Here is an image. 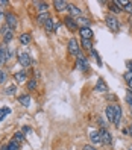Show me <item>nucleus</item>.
Segmentation results:
<instances>
[{"label": "nucleus", "instance_id": "1", "mask_svg": "<svg viewBox=\"0 0 132 150\" xmlns=\"http://www.w3.org/2000/svg\"><path fill=\"white\" fill-rule=\"evenodd\" d=\"M105 23H106L108 29L114 33H117L120 30V20L117 18V15L114 14H108L106 17H105Z\"/></svg>", "mask_w": 132, "mask_h": 150}, {"label": "nucleus", "instance_id": "2", "mask_svg": "<svg viewBox=\"0 0 132 150\" xmlns=\"http://www.w3.org/2000/svg\"><path fill=\"white\" fill-rule=\"evenodd\" d=\"M68 52H70V55H73V56H76V58L82 56V52H81V47H79L77 40L72 38V40L68 41Z\"/></svg>", "mask_w": 132, "mask_h": 150}, {"label": "nucleus", "instance_id": "3", "mask_svg": "<svg viewBox=\"0 0 132 150\" xmlns=\"http://www.w3.org/2000/svg\"><path fill=\"white\" fill-rule=\"evenodd\" d=\"M17 59H18V62H20V65L23 68H28L32 64V59H31L29 53H26V52H20V53L17 55Z\"/></svg>", "mask_w": 132, "mask_h": 150}, {"label": "nucleus", "instance_id": "4", "mask_svg": "<svg viewBox=\"0 0 132 150\" xmlns=\"http://www.w3.org/2000/svg\"><path fill=\"white\" fill-rule=\"evenodd\" d=\"M64 24H65V28H67L68 30H72V32L79 30V24H77L76 18H73V17H70V15L64 17Z\"/></svg>", "mask_w": 132, "mask_h": 150}, {"label": "nucleus", "instance_id": "5", "mask_svg": "<svg viewBox=\"0 0 132 150\" xmlns=\"http://www.w3.org/2000/svg\"><path fill=\"white\" fill-rule=\"evenodd\" d=\"M99 134H100V139H102V144H106V146L112 144V135L109 134V130H108L106 127H100Z\"/></svg>", "mask_w": 132, "mask_h": 150}, {"label": "nucleus", "instance_id": "6", "mask_svg": "<svg viewBox=\"0 0 132 150\" xmlns=\"http://www.w3.org/2000/svg\"><path fill=\"white\" fill-rule=\"evenodd\" d=\"M76 67L79 71H88L90 70V62H88V59L85 56H79L76 59Z\"/></svg>", "mask_w": 132, "mask_h": 150}, {"label": "nucleus", "instance_id": "7", "mask_svg": "<svg viewBox=\"0 0 132 150\" xmlns=\"http://www.w3.org/2000/svg\"><path fill=\"white\" fill-rule=\"evenodd\" d=\"M67 12H68L70 17H73V18H79V17H82V11L79 9L76 5H73V3H68V6H67Z\"/></svg>", "mask_w": 132, "mask_h": 150}, {"label": "nucleus", "instance_id": "8", "mask_svg": "<svg viewBox=\"0 0 132 150\" xmlns=\"http://www.w3.org/2000/svg\"><path fill=\"white\" fill-rule=\"evenodd\" d=\"M114 109H116V115H114V123L112 125L116 127H120V121H121V115H123V111L120 108V105L114 103Z\"/></svg>", "mask_w": 132, "mask_h": 150}, {"label": "nucleus", "instance_id": "9", "mask_svg": "<svg viewBox=\"0 0 132 150\" xmlns=\"http://www.w3.org/2000/svg\"><path fill=\"white\" fill-rule=\"evenodd\" d=\"M114 115H116V109H114V105H108L105 108V117L109 123H114Z\"/></svg>", "mask_w": 132, "mask_h": 150}, {"label": "nucleus", "instance_id": "10", "mask_svg": "<svg viewBox=\"0 0 132 150\" xmlns=\"http://www.w3.org/2000/svg\"><path fill=\"white\" fill-rule=\"evenodd\" d=\"M96 91H99V93H109V88H108L106 82H105L103 79H97V82H96Z\"/></svg>", "mask_w": 132, "mask_h": 150}, {"label": "nucleus", "instance_id": "11", "mask_svg": "<svg viewBox=\"0 0 132 150\" xmlns=\"http://www.w3.org/2000/svg\"><path fill=\"white\" fill-rule=\"evenodd\" d=\"M79 35H81L82 40H91L93 30H91V28H79Z\"/></svg>", "mask_w": 132, "mask_h": 150}, {"label": "nucleus", "instance_id": "12", "mask_svg": "<svg viewBox=\"0 0 132 150\" xmlns=\"http://www.w3.org/2000/svg\"><path fill=\"white\" fill-rule=\"evenodd\" d=\"M53 6H55V9H56L58 12H64V11H67L68 3L65 2V0H55V2H53Z\"/></svg>", "mask_w": 132, "mask_h": 150}, {"label": "nucleus", "instance_id": "13", "mask_svg": "<svg viewBox=\"0 0 132 150\" xmlns=\"http://www.w3.org/2000/svg\"><path fill=\"white\" fill-rule=\"evenodd\" d=\"M90 141H91V144H93V146H99V144H102V139H100L99 130H93V132H91V134H90Z\"/></svg>", "mask_w": 132, "mask_h": 150}, {"label": "nucleus", "instance_id": "14", "mask_svg": "<svg viewBox=\"0 0 132 150\" xmlns=\"http://www.w3.org/2000/svg\"><path fill=\"white\" fill-rule=\"evenodd\" d=\"M5 18H6V24L11 28V30L17 28V17H15L14 14H6Z\"/></svg>", "mask_w": 132, "mask_h": 150}, {"label": "nucleus", "instance_id": "15", "mask_svg": "<svg viewBox=\"0 0 132 150\" xmlns=\"http://www.w3.org/2000/svg\"><path fill=\"white\" fill-rule=\"evenodd\" d=\"M6 53H8V46L6 44H2L0 46V67L6 62Z\"/></svg>", "mask_w": 132, "mask_h": 150}, {"label": "nucleus", "instance_id": "16", "mask_svg": "<svg viewBox=\"0 0 132 150\" xmlns=\"http://www.w3.org/2000/svg\"><path fill=\"white\" fill-rule=\"evenodd\" d=\"M14 79H15L17 83H23V82L28 81V74H26V71H17L14 74Z\"/></svg>", "mask_w": 132, "mask_h": 150}, {"label": "nucleus", "instance_id": "17", "mask_svg": "<svg viewBox=\"0 0 132 150\" xmlns=\"http://www.w3.org/2000/svg\"><path fill=\"white\" fill-rule=\"evenodd\" d=\"M2 150H20V144L17 143V141H14V139H11L8 144H5V146H2Z\"/></svg>", "mask_w": 132, "mask_h": 150}, {"label": "nucleus", "instance_id": "18", "mask_svg": "<svg viewBox=\"0 0 132 150\" xmlns=\"http://www.w3.org/2000/svg\"><path fill=\"white\" fill-rule=\"evenodd\" d=\"M35 6H37V9H38L40 14L49 12V3H46V2H35Z\"/></svg>", "mask_w": 132, "mask_h": 150}, {"label": "nucleus", "instance_id": "19", "mask_svg": "<svg viewBox=\"0 0 132 150\" xmlns=\"http://www.w3.org/2000/svg\"><path fill=\"white\" fill-rule=\"evenodd\" d=\"M76 21H77V24H79V28H90L91 26V21L87 18V17H79V18H76Z\"/></svg>", "mask_w": 132, "mask_h": 150}, {"label": "nucleus", "instance_id": "20", "mask_svg": "<svg viewBox=\"0 0 132 150\" xmlns=\"http://www.w3.org/2000/svg\"><path fill=\"white\" fill-rule=\"evenodd\" d=\"M44 29H46V32H55V21H53V17H50V18L46 21V24H44Z\"/></svg>", "mask_w": 132, "mask_h": 150}, {"label": "nucleus", "instance_id": "21", "mask_svg": "<svg viewBox=\"0 0 132 150\" xmlns=\"http://www.w3.org/2000/svg\"><path fill=\"white\" fill-rule=\"evenodd\" d=\"M20 42L23 44V46H28V44H31V42H32L31 33H21V35H20Z\"/></svg>", "mask_w": 132, "mask_h": 150}, {"label": "nucleus", "instance_id": "22", "mask_svg": "<svg viewBox=\"0 0 132 150\" xmlns=\"http://www.w3.org/2000/svg\"><path fill=\"white\" fill-rule=\"evenodd\" d=\"M123 79H125V82L128 83L129 90H132V71H129V70H128V71L123 74Z\"/></svg>", "mask_w": 132, "mask_h": 150}, {"label": "nucleus", "instance_id": "23", "mask_svg": "<svg viewBox=\"0 0 132 150\" xmlns=\"http://www.w3.org/2000/svg\"><path fill=\"white\" fill-rule=\"evenodd\" d=\"M18 100H20V103L23 105V106L28 108L29 105H31V96H29V94H23V96H20Z\"/></svg>", "mask_w": 132, "mask_h": 150}, {"label": "nucleus", "instance_id": "24", "mask_svg": "<svg viewBox=\"0 0 132 150\" xmlns=\"http://www.w3.org/2000/svg\"><path fill=\"white\" fill-rule=\"evenodd\" d=\"M81 47L85 50H93V41L91 40H82L81 38Z\"/></svg>", "mask_w": 132, "mask_h": 150}, {"label": "nucleus", "instance_id": "25", "mask_svg": "<svg viewBox=\"0 0 132 150\" xmlns=\"http://www.w3.org/2000/svg\"><path fill=\"white\" fill-rule=\"evenodd\" d=\"M50 18V15H49V12H46V14H38V18H37V21H38V24H46V21Z\"/></svg>", "mask_w": 132, "mask_h": 150}, {"label": "nucleus", "instance_id": "26", "mask_svg": "<svg viewBox=\"0 0 132 150\" xmlns=\"http://www.w3.org/2000/svg\"><path fill=\"white\" fill-rule=\"evenodd\" d=\"M37 86H38V82H37V79H29V81H28V90L29 91H35V90H37Z\"/></svg>", "mask_w": 132, "mask_h": 150}, {"label": "nucleus", "instance_id": "27", "mask_svg": "<svg viewBox=\"0 0 132 150\" xmlns=\"http://www.w3.org/2000/svg\"><path fill=\"white\" fill-rule=\"evenodd\" d=\"M12 38H14V32L12 30H9V32H6L5 35H3V44H9L11 41H12Z\"/></svg>", "mask_w": 132, "mask_h": 150}, {"label": "nucleus", "instance_id": "28", "mask_svg": "<svg viewBox=\"0 0 132 150\" xmlns=\"http://www.w3.org/2000/svg\"><path fill=\"white\" fill-rule=\"evenodd\" d=\"M14 141H17V143H21V141L24 139V134H23V132L20 130V132H15V134H14V138H12Z\"/></svg>", "mask_w": 132, "mask_h": 150}, {"label": "nucleus", "instance_id": "29", "mask_svg": "<svg viewBox=\"0 0 132 150\" xmlns=\"http://www.w3.org/2000/svg\"><path fill=\"white\" fill-rule=\"evenodd\" d=\"M17 93V86L15 85H11V86H8L6 90H5V94L6 96H14Z\"/></svg>", "mask_w": 132, "mask_h": 150}, {"label": "nucleus", "instance_id": "30", "mask_svg": "<svg viewBox=\"0 0 132 150\" xmlns=\"http://www.w3.org/2000/svg\"><path fill=\"white\" fill-rule=\"evenodd\" d=\"M126 102H128V105H129V108H131V111H132V90H126Z\"/></svg>", "mask_w": 132, "mask_h": 150}, {"label": "nucleus", "instance_id": "31", "mask_svg": "<svg viewBox=\"0 0 132 150\" xmlns=\"http://www.w3.org/2000/svg\"><path fill=\"white\" fill-rule=\"evenodd\" d=\"M109 5H111V6H109V9H111V11L114 12V15H116V14H119V12H121V11H123L121 8H119V6H117L116 3H114V2H111Z\"/></svg>", "mask_w": 132, "mask_h": 150}, {"label": "nucleus", "instance_id": "32", "mask_svg": "<svg viewBox=\"0 0 132 150\" xmlns=\"http://www.w3.org/2000/svg\"><path fill=\"white\" fill-rule=\"evenodd\" d=\"M6 114H11V109L9 108H0V121L6 117Z\"/></svg>", "mask_w": 132, "mask_h": 150}, {"label": "nucleus", "instance_id": "33", "mask_svg": "<svg viewBox=\"0 0 132 150\" xmlns=\"http://www.w3.org/2000/svg\"><path fill=\"white\" fill-rule=\"evenodd\" d=\"M123 11H125L126 14H129V15H132V2H128L125 6H123Z\"/></svg>", "mask_w": 132, "mask_h": 150}, {"label": "nucleus", "instance_id": "34", "mask_svg": "<svg viewBox=\"0 0 132 150\" xmlns=\"http://www.w3.org/2000/svg\"><path fill=\"white\" fill-rule=\"evenodd\" d=\"M91 55L96 58V59H97V64H99V67H102V61H100V56H99V53H97V50H91Z\"/></svg>", "mask_w": 132, "mask_h": 150}, {"label": "nucleus", "instance_id": "35", "mask_svg": "<svg viewBox=\"0 0 132 150\" xmlns=\"http://www.w3.org/2000/svg\"><path fill=\"white\" fill-rule=\"evenodd\" d=\"M6 79H8V74L3 71L2 68H0V83H5V82H6Z\"/></svg>", "mask_w": 132, "mask_h": 150}, {"label": "nucleus", "instance_id": "36", "mask_svg": "<svg viewBox=\"0 0 132 150\" xmlns=\"http://www.w3.org/2000/svg\"><path fill=\"white\" fill-rule=\"evenodd\" d=\"M14 58V50L12 49H8V53H6V61H9Z\"/></svg>", "mask_w": 132, "mask_h": 150}, {"label": "nucleus", "instance_id": "37", "mask_svg": "<svg viewBox=\"0 0 132 150\" xmlns=\"http://www.w3.org/2000/svg\"><path fill=\"white\" fill-rule=\"evenodd\" d=\"M82 150H96V147H94L93 144H85V146L82 147Z\"/></svg>", "mask_w": 132, "mask_h": 150}, {"label": "nucleus", "instance_id": "38", "mask_svg": "<svg viewBox=\"0 0 132 150\" xmlns=\"http://www.w3.org/2000/svg\"><path fill=\"white\" fill-rule=\"evenodd\" d=\"M106 99H109L111 102H116V100H117V97L114 96V94H109V93H108V96H106Z\"/></svg>", "mask_w": 132, "mask_h": 150}, {"label": "nucleus", "instance_id": "39", "mask_svg": "<svg viewBox=\"0 0 132 150\" xmlns=\"http://www.w3.org/2000/svg\"><path fill=\"white\" fill-rule=\"evenodd\" d=\"M126 65H128L129 71H132V61H126Z\"/></svg>", "mask_w": 132, "mask_h": 150}, {"label": "nucleus", "instance_id": "40", "mask_svg": "<svg viewBox=\"0 0 132 150\" xmlns=\"http://www.w3.org/2000/svg\"><path fill=\"white\" fill-rule=\"evenodd\" d=\"M128 135H131V137H132V123L128 126Z\"/></svg>", "mask_w": 132, "mask_h": 150}, {"label": "nucleus", "instance_id": "41", "mask_svg": "<svg viewBox=\"0 0 132 150\" xmlns=\"http://www.w3.org/2000/svg\"><path fill=\"white\" fill-rule=\"evenodd\" d=\"M23 130L26 132V134H31V127H29V126H24V127H23ZM23 130H21V132H23Z\"/></svg>", "mask_w": 132, "mask_h": 150}, {"label": "nucleus", "instance_id": "42", "mask_svg": "<svg viewBox=\"0 0 132 150\" xmlns=\"http://www.w3.org/2000/svg\"><path fill=\"white\" fill-rule=\"evenodd\" d=\"M8 3H9V2H8V0H0V5H2V6H6Z\"/></svg>", "mask_w": 132, "mask_h": 150}, {"label": "nucleus", "instance_id": "43", "mask_svg": "<svg viewBox=\"0 0 132 150\" xmlns=\"http://www.w3.org/2000/svg\"><path fill=\"white\" fill-rule=\"evenodd\" d=\"M59 29H61V23L59 24H55V32H59Z\"/></svg>", "mask_w": 132, "mask_h": 150}, {"label": "nucleus", "instance_id": "44", "mask_svg": "<svg viewBox=\"0 0 132 150\" xmlns=\"http://www.w3.org/2000/svg\"><path fill=\"white\" fill-rule=\"evenodd\" d=\"M2 17H3V12H2V9H0V20H2Z\"/></svg>", "mask_w": 132, "mask_h": 150}]
</instances>
